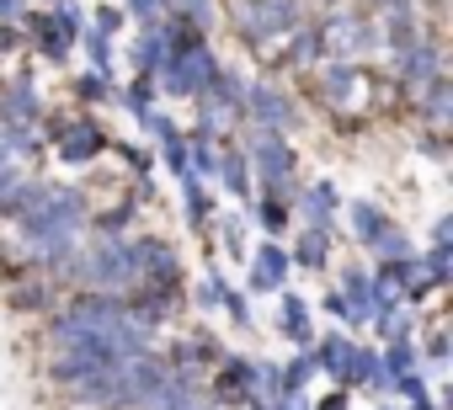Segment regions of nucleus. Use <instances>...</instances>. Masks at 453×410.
<instances>
[{"instance_id":"1","label":"nucleus","mask_w":453,"mask_h":410,"mask_svg":"<svg viewBox=\"0 0 453 410\" xmlns=\"http://www.w3.org/2000/svg\"><path fill=\"white\" fill-rule=\"evenodd\" d=\"M235 27L251 43H262V38L294 27V0H241V6H235Z\"/></svg>"}]
</instances>
